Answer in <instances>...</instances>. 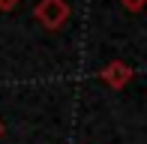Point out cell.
I'll return each mask as SVG.
<instances>
[{
	"label": "cell",
	"mask_w": 147,
	"mask_h": 144,
	"mask_svg": "<svg viewBox=\"0 0 147 144\" xmlns=\"http://www.w3.org/2000/svg\"><path fill=\"white\" fill-rule=\"evenodd\" d=\"M33 18L45 30H60L69 21V3L66 0H39L36 9H33Z\"/></svg>",
	"instance_id": "1"
},
{
	"label": "cell",
	"mask_w": 147,
	"mask_h": 144,
	"mask_svg": "<svg viewBox=\"0 0 147 144\" xmlns=\"http://www.w3.org/2000/svg\"><path fill=\"white\" fill-rule=\"evenodd\" d=\"M99 78H102L105 87L123 90V87H129V84H132L135 69H132V63H126V60H108L102 69H99Z\"/></svg>",
	"instance_id": "2"
},
{
	"label": "cell",
	"mask_w": 147,
	"mask_h": 144,
	"mask_svg": "<svg viewBox=\"0 0 147 144\" xmlns=\"http://www.w3.org/2000/svg\"><path fill=\"white\" fill-rule=\"evenodd\" d=\"M120 3H123V9H126V12H141L147 0H120Z\"/></svg>",
	"instance_id": "3"
},
{
	"label": "cell",
	"mask_w": 147,
	"mask_h": 144,
	"mask_svg": "<svg viewBox=\"0 0 147 144\" xmlns=\"http://www.w3.org/2000/svg\"><path fill=\"white\" fill-rule=\"evenodd\" d=\"M21 0H0V12H15Z\"/></svg>",
	"instance_id": "4"
},
{
	"label": "cell",
	"mask_w": 147,
	"mask_h": 144,
	"mask_svg": "<svg viewBox=\"0 0 147 144\" xmlns=\"http://www.w3.org/2000/svg\"><path fill=\"white\" fill-rule=\"evenodd\" d=\"M0 138H3V123H0Z\"/></svg>",
	"instance_id": "5"
}]
</instances>
